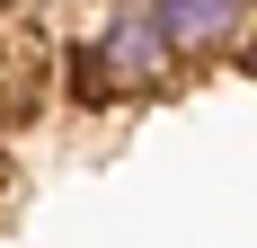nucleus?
Masks as SVG:
<instances>
[{
	"label": "nucleus",
	"instance_id": "f257e3e1",
	"mask_svg": "<svg viewBox=\"0 0 257 248\" xmlns=\"http://www.w3.org/2000/svg\"><path fill=\"white\" fill-rule=\"evenodd\" d=\"M186 53L169 45V18L160 0H106V27L71 53V89L89 106H124V98H151V89H178Z\"/></svg>",
	"mask_w": 257,
	"mask_h": 248
},
{
	"label": "nucleus",
	"instance_id": "f03ea898",
	"mask_svg": "<svg viewBox=\"0 0 257 248\" xmlns=\"http://www.w3.org/2000/svg\"><path fill=\"white\" fill-rule=\"evenodd\" d=\"M160 18H169V45L195 62V53H231L239 45L248 9H239V0H160Z\"/></svg>",
	"mask_w": 257,
	"mask_h": 248
},
{
	"label": "nucleus",
	"instance_id": "7ed1b4c3",
	"mask_svg": "<svg viewBox=\"0 0 257 248\" xmlns=\"http://www.w3.org/2000/svg\"><path fill=\"white\" fill-rule=\"evenodd\" d=\"M239 9H257V0H239Z\"/></svg>",
	"mask_w": 257,
	"mask_h": 248
}]
</instances>
